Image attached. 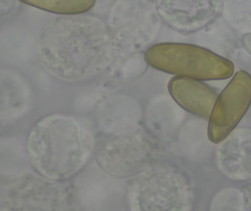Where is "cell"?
<instances>
[{
  "mask_svg": "<svg viewBox=\"0 0 251 211\" xmlns=\"http://www.w3.org/2000/svg\"><path fill=\"white\" fill-rule=\"evenodd\" d=\"M110 35L89 17H59L46 23L37 52L43 67L53 76L74 79L107 66L111 60Z\"/></svg>",
  "mask_w": 251,
  "mask_h": 211,
  "instance_id": "1",
  "label": "cell"
},
{
  "mask_svg": "<svg viewBox=\"0 0 251 211\" xmlns=\"http://www.w3.org/2000/svg\"><path fill=\"white\" fill-rule=\"evenodd\" d=\"M69 118L53 115L38 121L28 134L26 150L32 169L41 176L59 180L76 172L86 157L80 131Z\"/></svg>",
  "mask_w": 251,
  "mask_h": 211,
  "instance_id": "2",
  "label": "cell"
},
{
  "mask_svg": "<svg viewBox=\"0 0 251 211\" xmlns=\"http://www.w3.org/2000/svg\"><path fill=\"white\" fill-rule=\"evenodd\" d=\"M156 144L139 133L120 134L104 140L98 146L100 165L116 175H126L142 171L158 156Z\"/></svg>",
  "mask_w": 251,
  "mask_h": 211,
  "instance_id": "3",
  "label": "cell"
},
{
  "mask_svg": "<svg viewBox=\"0 0 251 211\" xmlns=\"http://www.w3.org/2000/svg\"><path fill=\"white\" fill-rule=\"evenodd\" d=\"M251 104V76L246 71L237 72L218 96L209 117L208 136L219 143L241 120Z\"/></svg>",
  "mask_w": 251,
  "mask_h": 211,
  "instance_id": "4",
  "label": "cell"
},
{
  "mask_svg": "<svg viewBox=\"0 0 251 211\" xmlns=\"http://www.w3.org/2000/svg\"><path fill=\"white\" fill-rule=\"evenodd\" d=\"M1 198L4 206L19 211L59 210L65 200L58 185L31 174L10 181L3 188Z\"/></svg>",
  "mask_w": 251,
  "mask_h": 211,
  "instance_id": "5",
  "label": "cell"
},
{
  "mask_svg": "<svg viewBox=\"0 0 251 211\" xmlns=\"http://www.w3.org/2000/svg\"><path fill=\"white\" fill-rule=\"evenodd\" d=\"M113 13V29L116 36L131 47H140L150 40L156 29L157 16L148 0H124Z\"/></svg>",
  "mask_w": 251,
  "mask_h": 211,
  "instance_id": "6",
  "label": "cell"
},
{
  "mask_svg": "<svg viewBox=\"0 0 251 211\" xmlns=\"http://www.w3.org/2000/svg\"><path fill=\"white\" fill-rule=\"evenodd\" d=\"M232 63L209 50L190 45L176 47V73L201 80H221L234 73Z\"/></svg>",
  "mask_w": 251,
  "mask_h": 211,
  "instance_id": "7",
  "label": "cell"
},
{
  "mask_svg": "<svg viewBox=\"0 0 251 211\" xmlns=\"http://www.w3.org/2000/svg\"><path fill=\"white\" fill-rule=\"evenodd\" d=\"M29 100V90L22 78L11 70L0 69V119L22 115Z\"/></svg>",
  "mask_w": 251,
  "mask_h": 211,
  "instance_id": "8",
  "label": "cell"
},
{
  "mask_svg": "<svg viewBox=\"0 0 251 211\" xmlns=\"http://www.w3.org/2000/svg\"><path fill=\"white\" fill-rule=\"evenodd\" d=\"M178 82L176 95L180 104L196 115L209 118L218 98L216 93L197 81L184 79Z\"/></svg>",
  "mask_w": 251,
  "mask_h": 211,
  "instance_id": "9",
  "label": "cell"
},
{
  "mask_svg": "<svg viewBox=\"0 0 251 211\" xmlns=\"http://www.w3.org/2000/svg\"><path fill=\"white\" fill-rule=\"evenodd\" d=\"M160 16L174 26L182 29L194 23L199 16V0H156Z\"/></svg>",
  "mask_w": 251,
  "mask_h": 211,
  "instance_id": "10",
  "label": "cell"
},
{
  "mask_svg": "<svg viewBox=\"0 0 251 211\" xmlns=\"http://www.w3.org/2000/svg\"><path fill=\"white\" fill-rule=\"evenodd\" d=\"M19 0H0V20L14 13L19 6Z\"/></svg>",
  "mask_w": 251,
  "mask_h": 211,
  "instance_id": "11",
  "label": "cell"
},
{
  "mask_svg": "<svg viewBox=\"0 0 251 211\" xmlns=\"http://www.w3.org/2000/svg\"><path fill=\"white\" fill-rule=\"evenodd\" d=\"M243 45L245 49L251 54V33L248 34L243 37Z\"/></svg>",
  "mask_w": 251,
  "mask_h": 211,
  "instance_id": "12",
  "label": "cell"
}]
</instances>
